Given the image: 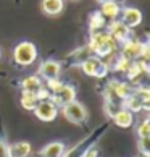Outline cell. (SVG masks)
I'll return each instance as SVG.
<instances>
[{
  "label": "cell",
  "mask_w": 150,
  "mask_h": 157,
  "mask_svg": "<svg viewBox=\"0 0 150 157\" xmlns=\"http://www.w3.org/2000/svg\"><path fill=\"white\" fill-rule=\"evenodd\" d=\"M87 47L92 52V55H95L100 60H103V59H108V57H113L116 54V50L119 49V45L115 42V39L110 34L103 29V31L90 33V39H89Z\"/></svg>",
  "instance_id": "obj_1"
},
{
  "label": "cell",
  "mask_w": 150,
  "mask_h": 157,
  "mask_svg": "<svg viewBox=\"0 0 150 157\" xmlns=\"http://www.w3.org/2000/svg\"><path fill=\"white\" fill-rule=\"evenodd\" d=\"M13 60L21 67H29L37 60V47L31 40H21L13 49Z\"/></svg>",
  "instance_id": "obj_2"
},
{
  "label": "cell",
  "mask_w": 150,
  "mask_h": 157,
  "mask_svg": "<svg viewBox=\"0 0 150 157\" xmlns=\"http://www.w3.org/2000/svg\"><path fill=\"white\" fill-rule=\"evenodd\" d=\"M61 113L68 121L76 123V125L84 123L86 118H87V110H86V107L78 101H74L71 104H68V105L61 107Z\"/></svg>",
  "instance_id": "obj_3"
},
{
  "label": "cell",
  "mask_w": 150,
  "mask_h": 157,
  "mask_svg": "<svg viewBox=\"0 0 150 157\" xmlns=\"http://www.w3.org/2000/svg\"><path fill=\"white\" fill-rule=\"evenodd\" d=\"M81 70L87 75V76H95V78H105L107 73H108V68L105 63H103L99 57L92 55L86 60L82 65H81Z\"/></svg>",
  "instance_id": "obj_4"
},
{
  "label": "cell",
  "mask_w": 150,
  "mask_h": 157,
  "mask_svg": "<svg viewBox=\"0 0 150 157\" xmlns=\"http://www.w3.org/2000/svg\"><path fill=\"white\" fill-rule=\"evenodd\" d=\"M107 33L115 39V42H116L118 45H119V44L123 45L126 40L131 39V29H129V28L126 26L121 20H113V21L108 23Z\"/></svg>",
  "instance_id": "obj_5"
},
{
  "label": "cell",
  "mask_w": 150,
  "mask_h": 157,
  "mask_svg": "<svg viewBox=\"0 0 150 157\" xmlns=\"http://www.w3.org/2000/svg\"><path fill=\"white\" fill-rule=\"evenodd\" d=\"M147 47H150V45H145V44H142L139 39H132L131 37L129 40H126V42L121 45V54L119 55H123V57H126V59L136 62V60L141 59V55L144 54V50H145Z\"/></svg>",
  "instance_id": "obj_6"
},
{
  "label": "cell",
  "mask_w": 150,
  "mask_h": 157,
  "mask_svg": "<svg viewBox=\"0 0 150 157\" xmlns=\"http://www.w3.org/2000/svg\"><path fill=\"white\" fill-rule=\"evenodd\" d=\"M50 101L53 102L58 109L65 107V105H68V104H71V102L76 101V88L71 86V84H63V88L58 92L52 94Z\"/></svg>",
  "instance_id": "obj_7"
},
{
  "label": "cell",
  "mask_w": 150,
  "mask_h": 157,
  "mask_svg": "<svg viewBox=\"0 0 150 157\" xmlns=\"http://www.w3.org/2000/svg\"><path fill=\"white\" fill-rule=\"evenodd\" d=\"M36 113V117L42 121H52L55 120V117L58 115V107L50 101H39V104L36 105V109L32 110Z\"/></svg>",
  "instance_id": "obj_8"
},
{
  "label": "cell",
  "mask_w": 150,
  "mask_h": 157,
  "mask_svg": "<svg viewBox=\"0 0 150 157\" xmlns=\"http://www.w3.org/2000/svg\"><path fill=\"white\" fill-rule=\"evenodd\" d=\"M60 73H61V65L58 62L57 60H45L44 63H40L37 76L39 78L42 76L45 81H49V79L60 78Z\"/></svg>",
  "instance_id": "obj_9"
},
{
  "label": "cell",
  "mask_w": 150,
  "mask_h": 157,
  "mask_svg": "<svg viewBox=\"0 0 150 157\" xmlns=\"http://www.w3.org/2000/svg\"><path fill=\"white\" fill-rule=\"evenodd\" d=\"M142 18H144L142 11L139 8H136V7H124L123 10H121V21H123L129 29L139 26L142 23Z\"/></svg>",
  "instance_id": "obj_10"
},
{
  "label": "cell",
  "mask_w": 150,
  "mask_h": 157,
  "mask_svg": "<svg viewBox=\"0 0 150 157\" xmlns=\"http://www.w3.org/2000/svg\"><path fill=\"white\" fill-rule=\"evenodd\" d=\"M107 89L110 91L118 101H121V104H123V101H126V99L134 92V89H132L128 83H121V81H110L108 86H107Z\"/></svg>",
  "instance_id": "obj_11"
},
{
  "label": "cell",
  "mask_w": 150,
  "mask_h": 157,
  "mask_svg": "<svg viewBox=\"0 0 150 157\" xmlns=\"http://www.w3.org/2000/svg\"><path fill=\"white\" fill-rule=\"evenodd\" d=\"M99 11L107 21H113V20H118V15H119L121 8H119V3L116 0H107V2L100 3Z\"/></svg>",
  "instance_id": "obj_12"
},
{
  "label": "cell",
  "mask_w": 150,
  "mask_h": 157,
  "mask_svg": "<svg viewBox=\"0 0 150 157\" xmlns=\"http://www.w3.org/2000/svg\"><path fill=\"white\" fill-rule=\"evenodd\" d=\"M31 151L32 147L27 141H18L8 146V157H27Z\"/></svg>",
  "instance_id": "obj_13"
},
{
  "label": "cell",
  "mask_w": 150,
  "mask_h": 157,
  "mask_svg": "<svg viewBox=\"0 0 150 157\" xmlns=\"http://www.w3.org/2000/svg\"><path fill=\"white\" fill-rule=\"evenodd\" d=\"M21 88H23V91H26V92L37 94V92L44 88V83H42V79H40L37 75H31V76L23 78V81H21Z\"/></svg>",
  "instance_id": "obj_14"
},
{
  "label": "cell",
  "mask_w": 150,
  "mask_h": 157,
  "mask_svg": "<svg viewBox=\"0 0 150 157\" xmlns=\"http://www.w3.org/2000/svg\"><path fill=\"white\" fill-rule=\"evenodd\" d=\"M113 121H115V125L119 126V128H129L134 123V113H131L129 110H126V109H119L118 113L113 117Z\"/></svg>",
  "instance_id": "obj_15"
},
{
  "label": "cell",
  "mask_w": 150,
  "mask_h": 157,
  "mask_svg": "<svg viewBox=\"0 0 150 157\" xmlns=\"http://www.w3.org/2000/svg\"><path fill=\"white\" fill-rule=\"evenodd\" d=\"M65 154V144L61 141H53L49 143L42 151H40V155L42 157H63Z\"/></svg>",
  "instance_id": "obj_16"
},
{
  "label": "cell",
  "mask_w": 150,
  "mask_h": 157,
  "mask_svg": "<svg viewBox=\"0 0 150 157\" xmlns=\"http://www.w3.org/2000/svg\"><path fill=\"white\" fill-rule=\"evenodd\" d=\"M107 26V20L102 16V13L99 10L94 11L90 15V20H89V31L90 33H95V31H103V28Z\"/></svg>",
  "instance_id": "obj_17"
},
{
  "label": "cell",
  "mask_w": 150,
  "mask_h": 157,
  "mask_svg": "<svg viewBox=\"0 0 150 157\" xmlns=\"http://www.w3.org/2000/svg\"><path fill=\"white\" fill-rule=\"evenodd\" d=\"M42 10L47 15H58L63 10V0H42Z\"/></svg>",
  "instance_id": "obj_18"
},
{
  "label": "cell",
  "mask_w": 150,
  "mask_h": 157,
  "mask_svg": "<svg viewBox=\"0 0 150 157\" xmlns=\"http://www.w3.org/2000/svg\"><path fill=\"white\" fill-rule=\"evenodd\" d=\"M121 107L126 109V110H129L131 113H137V112H141V110H142V101L134 94V92H132L126 101H123Z\"/></svg>",
  "instance_id": "obj_19"
},
{
  "label": "cell",
  "mask_w": 150,
  "mask_h": 157,
  "mask_svg": "<svg viewBox=\"0 0 150 157\" xmlns=\"http://www.w3.org/2000/svg\"><path fill=\"white\" fill-rule=\"evenodd\" d=\"M89 57H92V52L89 50V47L86 45V47H82V49H78V50H74L73 54L70 55V60H71V63H74V65H82V63L89 59Z\"/></svg>",
  "instance_id": "obj_20"
},
{
  "label": "cell",
  "mask_w": 150,
  "mask_h": 157,
  "mask_svg": "<svg viewBox=\"0 0 150 157\" xmlns=\"http://www.w3.org/2000/svg\"><path fill=\"white\" fill-rule=\"evenodd\" d=\"M37 104H39V99H37L36 94H32V92H26V91L21 92V105H23V109L34 110Z\"/></svg>",
  "instance_id": "obj_21"
},
{
  "label": "cell",
  "mask_w": 150,
  "mask_h": 157,
  "mask_svg": "<svg viewBox=\"0 0 150 157\" xmlns=\"http://www.w3.org/2000/svg\"><path fill=\"white\" fill-rule=\"evenodd\" d=\"M131 63H132V60L126 59V57H123V55H118V57H115V60H113V70L126 73L129 70Z\"/></svg>",
  "instance_id": "obj_22"
},
{
  "label": "cell",
  "mask_w": 150,
  "mask_h": 157,
  "mask_svg": "<svg viewBox=\"0 0 150 157\" xmlns=\"http://www.w3.org/2000/svg\"><path fill=\"white\" fill-rule=\"evenodd\" d=\"M142 75H144V71L141 70V67H139V63H137V62H132L129 70L126 71V76H128L129 81H137Z\"/></svg>",
  "instance_id": "obj_23"
},
{
  "label": "cell",
  "mask_w": 150,
  "mask_h": 157,
  "mask_svg": "<svg viewBox=\"0 0 150 157\" xmlns=\"http://www.w3.org/2000/svg\"><path fill=\"white\" fill-rule=\"evenodd\" d=\"M63 81L60 78H57V79H49V81H45V89H47L50 94H55V92H58L61 88H63Z\"/></svg>",
  "instance_id": "obj_24"
},
{
  "label": "cell",
  "mask_w": 150,
  "mask_h": 157,
  "mask_svg": "<svg viewBox=\"0 0 150 157\" xmlns=\"http://www.w3.org/2000/svg\"><path fill=\"white\" fill-rule=\"evenodd\" d=\"M137 136H139V139L150 138V118L142 120L139 123V126H137Z\"/></svg>",
  "instance_id": "obj_25"
},
{
  "label": "cell",
  "mask_w": 150,
  "mask_h": 157,
  "mask_svg": "<svg viewBox=\"0 0 150 157\" xmlns=\"http://www.w3.org/2000/svg\"><path fill=\"white\" fill-rule=\"evenodd\" d=\"M119 109H123L119 105V104H116V102H112V101H105V113L108 115V117H115V115L118 113V110Z\"/></svg>",
  "instance_id": "obj_26"
},
{
  "label": "cell",
  "mask_w": 150,
  "mask_h": 157,
  "mask_svg": "<svg viewBox=\"0 0 150 157\" xmlns=\"http://www.w3.org/2000/svg\"><path fill=\"white\" fill-rule=\"evenodd\" d=\"M134 94L141 99V101H150V88H145V86H141L134 91Z\"/></svg>",
  "instance_id": "obj_27"
},
{
  "label": "cell",
  "mask_w": 150,
  "mask_h": 157,
  "mask_svg": "<svg viewBox=\"0 0 150 157\" xmlns=\"http://www.w3.org/2000/svg\"><path fill=\"white\" fill-rule=\"evenodd\" d=\"M139 152L141 154H150V138H142L139 139Z\"/></svg>",
  "instance_id": "obj_28"
},
{
  "label": "cell",
  "mask_w": 150,
  "mask_h": 157,
  "mask_svg": "<svg viewBox=\"0 0 150 157\" xmlns=\"http://www.w3.org/2000/svg\"><path fill=\"white\" fill-rule=\"evenodd\" d=\"M0 157H8V144L0 139Z\"/></svg>",
  "instance_id": "obj_29"
},
{
  "label": "cell",
  "mask_w": 150,
  "mask_h": 157,
  "mask_svg": "<svg viewBox=\"0 0 150 157\" xmlns=\"http://www.w3.org/2000/svg\"><path fill=\"white\" fill-rule=\"evenodd\" d=\"M142 110H145V112L150 113V101H144L142 102Z\"/></svg>",
  "instance_id": "obj_30"
},
{
  "label": "cell",
  "mask_w": 150,
  "mask_h": 157,
  "mask_svg": "<svg viewBox=\"0 0 150 157\" xmlns=\"http://www.w3.org/2000/svg\"><path fill=\"white\" fill-rule=\"evenodd\" d=\"M82 157H97V152H95L94 149H90L89 152H86V154H84Z\"/></svg>",
  "instance_id": "obj_31"
},
{
  "label": "cell",
  "mask_w": 150,
  "mask_h": 157,
  "mask_svg": "<svg viewBox=\"0 0 150 157\" xmlns=\"http://www.w3.org/2000/svg\"><path fill=\"white\" fill-rule=\"evenodd\" d=\"M139 157H150V154H139Z\"/></svg>",
  "instance_id": "obj_32"
},
{
  "label": "cell",
  "mask_w": 150,
  "mask_h": 157,
  "mask_svg": "<svg viewBox=\"0 0 150 157\" xmlns=\"http://www.w3.org/2000/svg\"><path fill=\"white\" fill-rule=\"evenodd\" d=\"M97 2H100V3H103V2H107V0H97Z\"/></svg>",
  "instance_id": "obj_33"
},
{
  "label": "cell",
  "mask_w": 150,
  "mask_h": 157,
  "mask_svg": "<svg viewBox=\"0 0 150 157\" xmlns=\"http://www.w3.org/2000/svg\"><path fill=\"white\" fill-rule=\"evenodd\" d=\"M0 57H2V52H0Z\"/></svg>",
  "instance_id": "obj_34"
}]
</instances>
